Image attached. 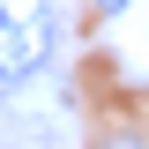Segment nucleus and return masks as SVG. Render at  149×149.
Instances as JSON below:
<instances>
[{
  "instance_id": "f257e3e1",
  "label": "nucleus",
  "mask_w": 149,
  "mask_h": 149,
  "mask_svg": "<svg viewBox=\"0 0 149 149\" xmlns=\"http://www.w3.org/2000/svg\"><path fill=\"white\" fill-rule=\"evenodd\" d=\"M60 45L52 0H0V82H30Z\"/></svg>"
},
{
  "instance_id": "f03ea898",
  "label": "nucleus",
  "mask_w": 149,
  "mask_h": 149,
  "mask_svg": "<svg viewBox=\"0 0 149 149\" xmlns=\"http://www.w3.org/2000/svg\"><path fill=\"white\" fill-rule=\"evenodd\" d=\"M97 149H142V142H134V134H112V142H97Z\"/></svg>"
},
{
  "instance_id": "7ed1b4c3",
  "label": "nucleus",
  "mask_w": 149,
  "mask_h": 149,
  "mask_svg": "<svg viewBox=\"0 0 149 149\" xmlns=\"http://www.w3.org/2000/svg\"><path fill=\"white\" fill-rule=\"evenodd\" d=\"M119 8H127V0H97V15H119Z\"/></svg>"
}]
</instances>
